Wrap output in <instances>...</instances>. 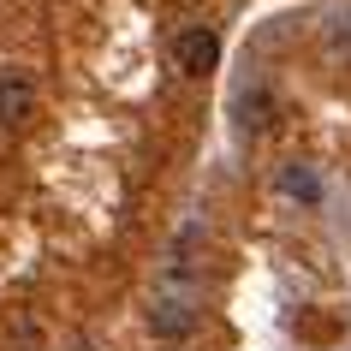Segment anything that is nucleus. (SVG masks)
<instances>
[{"instance_id":"obj_3","label":"nucleus","mask_w":351,"mask_h":351,"mask_svg":"<svg viewBox=\"0 0 351 351\" xmlns=\"http://www.w3.org/2000/svg\"><path fill=\"white\" fill-rule=\"evenodd\" d=\"M149 333H155V339H191V333H197V304H191V298H155V304H149Z\"/></svg>"},{"instance_id":"obj_2","label":"nucleus","mask_w":351,"mask_h":351,"mask_svg":"<svg viewBox=\"0 0 351 351\" xmlns=\"http://www.w3.org/2000/svg\"><path fill=\"white\" fill-rule=\"evenodd\" d=\"M36 119V84L24 72H0V131H24Z\"/></svg>"},{"instance_id":"obj_1","label":"nucleus","mask_w":351,"mask_h":351,"mask_svg":"<svg viewBox=\"0 0 351 351\" xmlns=\"http://www.w3.org/2000/svg\"><path fill=\"white\" fill-rule=\"evenodd\" d=\"M173 66H179L185 77H208L215 66H221V36H215L208 24L179 30V36H173Z\"/></svg>"},{"instance_id":"obj_5","label":"nucleus","mask_w":351,"mask_h":351,"mask_svg":"<svg viewBox=\"0 0 351 351\" xmlns=\"http://www.w3.org/2000/svg\"><path fill=\"white\" fill-rule=\"evenodd\" d=\"M274 191H280V197H292V203H304V208H322V179H315L310 161H286L274 173Z\"/></svg>"},{"instance_id":"obj_6","label":"nucleus","mask_w":351,"mask_h":351,"mask_svg":"<svg viewBox=\"0 0 351 351\" xmlns=\"http://www.w3.org/2000/svg\"><path fill=\"white\" fill-rule=\"evenodd\" d=\"M328 48L351 66V6H346V12H333V24H328Z\"/></svg>"},{"instance_id":"obj_4","label":"nucleus","mask_w":351,"mask_h":351,"mask_svg":"<svg viewBox=\"0 0 351 351\" xmlns=\"http://www.w3.org/2000/svg\"><path fill=\"white\" fill-rule=\"evenodd\" d=\"M274 119H280V101H274V90H262V84H256V90H244L239 101H232V125H239L244 137H262Z\"/></svg>"}]
</instances>
